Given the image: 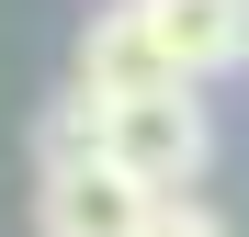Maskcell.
Instances as JSON below:
<instances>
[{
  "label": "cell",
  "mask_w": 249,
  "mask_h": 237,
  "mask_svg": "<svg viewBox=\"0 0 249 237\" xmlns=\"http://www.w3.org/2000/svg\"><path fill=\"white\" fill-rule=\"evenodd\" d=\"M102 158H113V170L147 192V204H193L204 158H215V125H204V102H193V91L113 102V125H102Z\"/></svg>",
  "instance_id": "obj_1"
},
{
  "label": "cell",
  "mask_w": 249,
  "mask_h": 237,
  "mask_svg": "<svg viewBox=\"0 0 249 237\" xmlns=\"http://www.w3.org/2000/svg\"><path fill=\"white\" fill-rule=\"evenodd\" d=\"M79 91L91 102H159V91H181L170 57H159V34L136 23V0L91 12V34H79Z\"/></svg>",
  "instance_id": "obj_2"
},
{
  "label": "cell",
  "mask_w": 249,
  "mask_h": 237,
  "mask_svg": "<svg viewBox=\"0 0 249 237\" xmlns=\"http://www.w3.org/2000/svg\"><path fill=\"white\" fill-rule=\"evenodd\" d=\"M136 23L159 34V57H170L181 91L249 57V0H136Z\"/></svg>",
  "instance_id": "obj_3"
},
{
  "label": "cell",
  "mask_w": 249,
  "mask_h": 237,
  "mask_svg": "<svg viewBox=\"0 0 249 237\" xmlns=\"http://www.w3.org/2000/svg\"><path fill=\"white\" fill-rule=\"evenodd\" d=\"M34 226H46V237H136V226H147V192L124 181L113 158L46 170V181H34Z\"/></svg>",
  "instance_id": "obj_4"
},
{
  "label": "cell",
  "mask_w": 249,
  "mask_h": 237,
  "mask_svg": "<svg viewBox=\"0 0 249 237\" xmlns=\"http://www.w3.org/2000/svg\"><path fill=\"white\" fill-rule=\"evenodd\" d=\"M102 125H113V102H91L68 79V91L46 102V125H34V158H46V170H91V158H102Z\"/></svg>",
  "instance_id": "obj_5"
},
{
  "label": "cell",
  "mask_w": 249,
  "mask_h": 237,
  "mask_svg": "<svg viewBox=\"0 0 249 237\" xmlns=\"http://www.w3.org/2000/svg\"><path fill=\"white\" fill-rule=\"evenodd\" d=\"M136 237H227V215H204V204H147Z\"/></svg>",
  "instance_id": "obj_6"
}]
</instances>
